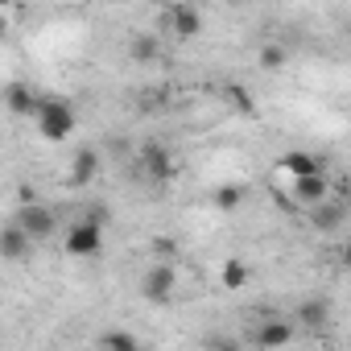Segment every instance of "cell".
Segmentation results:
<instances>
[{"label": "cell", "mask_w": 351, "mask_h": 351, "mask_svg": "<svg viewBox=\"0 0 351 351\" xmlns=\"http://www.w3.org/2000/svg\"><path fill=\"white\" fill-rule=\"evenodd\" d=\"M34 120H38V132H42L50 145H62V141H71V136H75V128H79V120H75V108H71L62 95H42V99H38V112H34Z\"/></svg>", "instance_id": "cell-1"}, {"label": "cell", "mask_w": 351, "mask_h": 351, "mask_svg": "<svg viewBox=\"0 0 351 351\" xmlns=\"http://www.w3.org/2000/svg\"><path fill=\"white\" fill-rule=\"evenodd\" d=\"M62 252L66 256H75V261H83V256H99L104 252V223H95V219H75L71 228H66V236H62Z\"/></svg>", "instance_id": "cell-2"}, {"label": "cell", "mask_w": 351, "mask_h": 351, "mask_svg": "<svg viewBox=\"0 0 351 351\" xmlns=\"http://www.w3.org/2000/svg\"><path fill=\"white\" fill-rule=\"evenodd\" d=\"M13 223L38 244V240H50L54 236V228H58V215H54V207H46V203H17V215H13Z\"/></svg>", "instance_id": "cell-3"}, {"label": "cell", "mask_w": 351, "mask_h": 351, "mask_svg": "<svg viewBox=\"0 0 351 351\" xmlns=\"http://www.w3.org/2000/svg\"><path fill=\"white\" fill-rule=\"evenodd\" d=\"M173 285H178V269H173L169 261H153L149 273L141 277V293H145L149 302H165V298L173 293Z\"/></svg>", "instance_id": "cell-4"}, {"label": "cell", "mask_w": 351, "mask_h": 351, "mask_svg": "<svg viewBox=\"0 0 351 351\" xmlns=\"http://www.w3.org/2000/svg\"><path fill=\"white\" fill-rule=\"evenodd\" d=\"M310 228L314 232H322V236H330V232H339L343 223H347V203L343 199H318V203H310Z\"/></svg>", "instance_id": "cell-5"}, {"label": "cell", "mask_w": 351, "mask_h": 351, "mask_svg": "<svg viewBox=\"0 0 351 351\" xmlns=\"http://www.w3.org/2000/svg\"><path fill=\"white\" fill-rule=\"evenodd\" d=\"M165 25L178 38H199L203 34V13L191 5V0H178V5H165Z\"/></svg>", "instance_id": "cell-6"}, {"label": "cell", "mask_w": 351, "mask_h": 351, "mask_svg": "<svg viewBox=\"0 0 351 351\" xmlns=\"http://www.w3.org/2000/svg\"><path fill=\"white\" fill-rule=\"evenodd\" d=\"M141 169H145V178H149L153 186L169 182V178H173V157H169V149H165V145H145V149H141Z\"/></svg>", "instance_id": "cell-7"}, {"label": "cell", "mask_w": 351, "mask_h": 351, "mask_svg": "<svg viewBox=\"0 0 351 351\" xmlns=\"http://www.w3.org/2000/svg\"><path fill=\"white\" fill-rule=\"evenodd\" d=\"M29 252H34V240H29L17 223H5V228H0V261L17 265V261H29Z\"/></svg>", "instance_id": "cell-8"}, {"label": "cell", "mask_w": 351, "mask_h": 351, "mask_svg": "<svg viewBox=\"0 0 351 351\" xmlns=\"http://www.w3.org/2000/svg\"><path fill=\"white\" fill-rule=\"evenodd\" d=\"M252 343H256V347H265V351L285 347V343H293V322H289V318H265V322L256 326Z\"/></svg>", "instance_id": "cell-9"}, {"label": "cell", "mask_w": 351, "mask_h": 351, "mask_svg": "<svg viewBox=\"0 0 351 351\" xmlns=\"http://www.w3.org/2000/svg\"><path fill=\"white\" fill-rule=\"evenodd\" d=\"M330 195V182H326V173L318 169V173H302V178H293V199L302 203V207H310V203H318V199H326Z\"/></svg>", "instance_id": "cell-10"}, {"label": "cell", "mask_w": 351, "mask_h": 351, "mask_svg": "<svg viewBox=\"0 0 351 351\" xmlns=\"http://www.w3.org/2000/svg\"><path fill=\"white\" fill-rule=\"evenodd\" d=\"M5 108H9L13 116H21V120H34V112H38V95H34V87H25V83H9V87H5Z\"/></svg>", "instance_id": "cell-11"}, {"label": "cell", "mask_w": 351, "mask_h": 351, "mask_svg": "<svg viewBox=\"0 0 351 351\" xmlns=\"http://www.w3.org/2000/svg\"><path fill=\"white\" fill-rule=\"evenodd\" d=\"M95 173H99V153L95 149H79L75 161H71V186H91L95 182Z\"/></svg>", "instance_id": "cell-12"}, {"label": "cell", "mask_w": 351, "mask_h": 351, "mask_svg": "<svg viewBox=\"0 0 351 351\" xmlns=\"http://www.w3.org/2000/svg\"><path fill=\"white\" fill-rule=\"evenodd\" d=\"M128 58H132L136 66H153V62L161 58V38H157V34H136V38L128 42Z\"/></svg>", "instance_id": "cell-13"}, {"label": "cell", "mask_w": 351, "mask_h": 351, "mask_svg": "<svg viewBox=\"0 0 351 351\" xmlns=\"http://www.w3.org/2000/svg\"><path fill=\"white\" fill-rule=\"evenodd\" d=\"M281 169L289 173V178H302V173H318V169H322V161H318L314 153H306V149H293V153H285V157H281Z\"/></svg>", "instance_id": "cell-14"}, {"label": "cell", "mask_w": 351, "mask_h": 351, "mask_svg": "<svg viewBox=\"0 0 351 351\" xmlns=\"http://www.w3.org/2000/svg\"><path fill=\"white\" fill-rule=\"evenodd\" d=\"M248 281H252V269H248L240 256L223 261V269H219V285H223V289H232V293H236V289H244Z\"/></svg>", "instance_id": "cell-15"}, {"label": "cell", "mask_w": 351, "mask_h": 351, "mask_svg": "<svg viewBox=\"0 0 351 351\" xmlns=\"http://www.w3.org/2000/svg\"><path fill=\"white\" fill-rule=\"evenodd\" d=\"M293 318H298L302 326H310V330H314V326H322V322L330 318V306H326L322 298H310V302H302V306H298V314H293Z\"/></svg>", "instance_id": "cell-16"}, {"label": "cell", "mask_w": 351, "mask_h": 351, "mask_svg": "<svg viewBox=\"0 0 351 351\" xmlns=\"http://www.w3.org/2000/svg\"><path fill=\"white\" fill-rule=\"evenodd\" d=\"M223 99H228L240 116H252V112H256V99H252V91H248L244 83H223Z\"/></svg>", "instance_id": "cell-17"}, {"label": "cell", "mask_w": 351, "mask_h": 351, "mask_svg": "<svg viewBox=\"0 0 351 351\" xmlns=\"http://www.w3.org/2000/svg\"><path fill=\"white\" fill-rule=\"evenodd\" d=\"M95 347H108V351H136L141 339H136L132 330H104V335L95 339Z\"/></svg>", "instance_id": "cell-18"}, {"label": "cell", "mask_w": 351, "mask_h": 351, "mask_svg": "<svg viewBox=\"0 0 351 351\" xmlns=\"http://www.w3.org/2000/svg\"><path fill=\"white\" fill-rule=\"evenodd\" d=\"M211 203H215L219 211H236V207L244 203V186H240V182H228V186H219V191L211 195Z\"/></svg>", "instance_id": "cell-19"}, {"label": "cell", "mask_w": 351, "mask_h": 351, "mask_svg": "<svg viewBox=\"0 0 351 351\" xmlns=\"http://www.w3.org/2000/svg\"><path fill=\"white\" fill-rule=\"evenodd\" d=\"M285 62H289L285 46H265V50H261V66H265V71H285Z\"/></svg>", "instance_id": "cell-20"}, {"label": "cell", "mask_w": 351, "mask_h": 351, "mask_svg": "<svg viewBox=\"0 0 351 351\" xmlns=\"http://www.w3.org/2000/svg\"><path fill=\"white\" fill-rule=\"evenodd\" d=\"M149 252H153L157 261H173V256H178V244H173V240H153Z\"/></svg>", "instance_id": "cell-21"}, {"label": "cell", "mask_w": 351, "mask_h": 351, "mask_svg": "<svg viewBox=\"0 0 351 351\" xmlns=\"http://www.w3.org/2000/svg\"><path fill=\"white\" fill-rule=\"evenodd\" d=\"M34 199H38V195H34V186H29V182H21V186H17V203H34Z\"/></svg>", "instance_id": "cell-22"}, {"label": "cell", "mask_w": 351, "mask_h": 351, "mask_svg": "<svg viewBox=\"0 0 351 351\" xmlns=\"http://www.w3.org/2000/svg\"><path fill=\"white\" fill-rule=\"evenodd\" d=\"M9 34V21H5V13H0V38H5Z\"/></svg>", "instance_id": "cell-23"}, {"label": "cell", "mask_w": 351, "mask_h": 351, "mask_svg": "<svg viewBox=\"0 0 351 351\" xmlns=\"http://www.w3.org/2000/svg\"><path fill=\"white\" fill-rule=\"evenodd\" d=\"M9 5H17V0H0V9H9Z\"/></svg>", "instance_id": "cell-24"}, {"label": "cell", "mask_w": 351, "mask_h": 351, "mask_svg": "<svg viewBox=\"0 0 351 351\" xmlns=\"http://www.w3.org/2000/svg\"><path fill=\"white\" fill-rule=\"evenodd\" d=\"M161 5H178V0H161Z\"/></svg>", "instance_id": "cell-25"}]
</instances>
